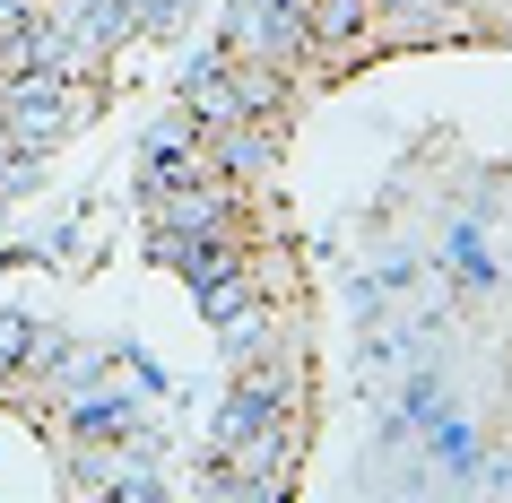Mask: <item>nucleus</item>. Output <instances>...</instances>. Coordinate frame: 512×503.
Segmentation results:
<instances>
[{"instance_id":"f257e3e1","label":"nucleus","mask_w":512,"mask_h":503,"mask_svg":"<svg viewBox=\"0 0 512 503\" xmlns=\"http://www.w3.org/2000/svg\"><path fill=\"white\" fill-rule=\"evenodd\" d=\"M226 53H235V61H270V70L313 61V18H304V0H296V9L235 0V18H226Z\"/></svg>"},{"instance_id":"f03ea898","label":"nucleus","mask_w":512,"mask_h":503,"mask_svg":"<svg viewBox=\"0 0 512 503\" xmlns=\"http://www.w3.org/2000/svg\"><path fill=\"white\" fill-rule=\"evenodd\" d=\"M200 148H209V165L226 174V183H243V191H252V183L278 165L270 122H209V131H200Z\"/></svg>"},{"instance_id":"7ed1b4c3","label":"nucleus","mask_w":512,"mask_h":503,"mask_svg":"<svg viewBox=\"0 0 512 503\" xmlns=\"http://www.w3.org/2000/svg\"><path fill=\"white\" fill-rule=\"evenodd\" d=\"M148 252H157L174 278H217V269H243V235H174V226H148Z\"/></svg>"},{"instance_id":"20e7f679","label":"nucleus","mask_w":512,"mask_h":503,"mask_svg":"<svg viewBox=\"0 0 512 503\" xmlns=\"http://www.w3.org/2000/svg\"><path fill=\"white\" fill-rule=\"evenodd\" d=\"M304 18H313V61H339L356 35H365L374 0H304Z\"/></svg>"},{"instance_id":"39448f33","label":"nucleus","mask_w":512,"mask_h":503,"mask_svg":"<svg viewBox=\"0 0 512 503\" xmlns=\"http://www.w3.org/2000/svg\"><path fill=\"white\" fill-rule=\"evenodd\" d=\"M217 330H226V365H261V356H278V330H270V313H261V304H243V313H226L217 321Z\"/></svg>"},{"instance_id":"423d86ee","label":"nucleus","mask_w":512,"mask_h":503,"mask_svg":"<svg viewBox=\"0 0 512 503\" xmlns=\"http://www.w3.org/2000/svg\"><path fill=\"white\" fill-rule=\"evenodd\" d=\"M191 295H200V313H209V321H226V313H243V304L261 295V278H252V261H243V269H217V278H200Z\"/></svg>"},{"instance_id":"0eeeda50","label":"nucleus","mask_w":512,"mask_h":503,"mask_svg":"<svg viewBox=\"0 0 512 503\" xmlns=\"http://www.w3.org/2000/svg\"><path fill=\"white\" fill-rule=\"evenodd\" d=\"M191 9H200V0H157V18H148V35H174L191 18Z\"/></svg>"}]
</instances>
